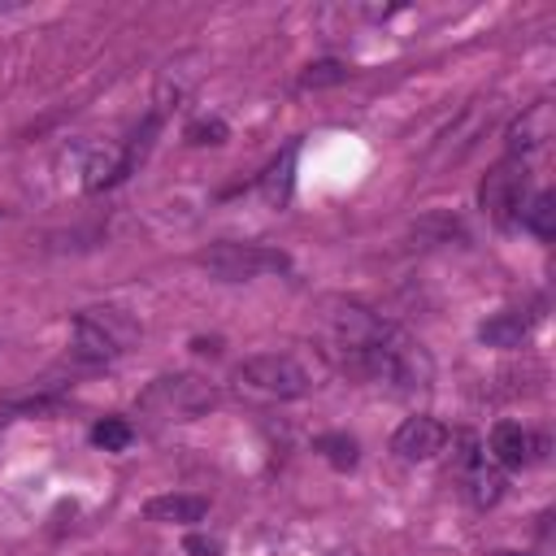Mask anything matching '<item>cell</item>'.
Listing matches in <instances>:
<instances>
[{
	"mask_svg": "<svg viewBox=\"0 0 556 556\" xmlns=\"http://www.w3.org/2000/svg\"><path fill=\"white\" fill-rule=\"evenodd\" d=\"M135 321H126L117 308H87L74 317V334H70V356L83 365H104L113 356H122L135 343Z\"/></svg>",
	"mask_w": 556,
	"mask_h": 556,
	"instance_id": "obj_1",
	"label": "cell"
},
{
	"mask_svg": "<svg viewBox=\"0 0 556 556\" xmlns=\"http://www.w3.org/2000/svg\"><path fill=\"white\" fill-rule=\"evenodd\" d=\"M235 382L256 391V395H265V400H300L313 387L308 369L295 356H287V352H261V356L239 361Z\"/></svg>",
	"mask_w": 556,
	"mask_h": 556,
	"instance_id": "obj_2",
	"label": "cell"
},
{
	"mask_svg": "<svg viewBox=\"0 0 556 556\" xmlns=\"http://www.w3.org/2000/svg\"><path fill=\"white\" fill-rule=\"evenodd\" d=\"M200 265L226 282H248V278H265V274H282L291 265V256L282 248L269 243H213L200 252Z\"/></svg>",
	"mask_w": 556,
	"mask_h": 556,
	"instance_id": "obj_3",
	"label": "cell"
},
{
	"mask_svg": "<svg viewBox=\"0 0 556 556\" xmlns=\"http://www.w3.org/2000/svg\"><path fill=\"white\" fill-rule=\"evenodd\" d=\"M217 404V391L191 374H165L143 391V408H156L165 417H200Z\"/></svg>",
	"mask_w": 556,
	"mask_h": 556,
	"instance_id": "obj_4",
	"label": "cell"
},
{
	"mask_svg": "<svg viewBox=\"0 0 556 556\" xmlns=\"http://www.w3.org/2000/svg\"><path fill=\"white\" fill-rule=\"evenodd\" d=\"M526 182H530V174H526V161H517V156H504L500 165H491V174L482 178V187H478V200H482V208L500 222V226H513L517 222V213H521V195H526Z\"/></svg>",
	"mask_w": 556,
	"mask_h": 556,
	"instance_id": "obj_5",
	"label": "cell"
},
{
	"mask_svg": "<svg viewBox=\"0 0 556 556\" xmlns=\"http://www.w3.org/2000/svg\"><path fill=\"white\" fill-rule=\"evenodd\" d=\"M447 426L434 421V417H408L395 434H391V452L400 460H434L443 447H447Z\"/></svg>",
	"mask_w": 556,
	"mask_h": 556,
	"instance_id": "obj_6",
	"label": "cell"
},
{
	"mask_svg": "<svg viewBox=\"0 0 556 556\" xmlns=\"http://www.w3.org/2000/svg\"><path fill=\"white\" fill-rule=\"evenodd\" d=\"M543 452H547V439L521 430L517 421H500V426L491 430V456H495L504 469H521V465L539 460Z\"/></svg>",
	"mask_w": 556,
	"mask_h": 556,
	"instance_id": "obj_7",
	"label": "cell"
},
{
	"mask_svg": "<svg viewBox=\"0 0 556 556\" xmlns=\"http://www.w3.org/2000/svg\"><path fill=\"white\" fill-rule=\"evenodd\" d=\"M547 135H552V104H547V100H539V104H530L521 117H513V122H508V135H504V139H508V156H517V161H521V156H526V152H534Z\"/></svg>",
	"mask_w": 556,
	"mask_h": 556,
	"instance_id": "obj_8",
	"label": "cell"
},
{
	"mask_svg": "<svg viewBox=\"0 0 556 556\" xmlns=\"http://www.w3.org/2000/svg\"><path fill=\"white\" fill-rule=\"evenodd\" d=\"M143 517H148V521H161V526L204 521V517H208V500H204V495H152V500L143 504Z\"/></svg>",
	"mask_w": 556,
	"mask_h": 556,
	"instance_id": "obj_9",
	"label": "cell"
},
{
	"mask_svg": "<svg viewBox=\"0 0 556 556\" xmlns=\"http://www.w3.org/2000/svg\"><path fill=\"white\" fill-rule=\"evenodd\" d=\"M526 334H530V317L517 313V308H504V313H495V317H486L478 326V339L486 348H521Z\"/></svg>",
	"mask_w": 556,
	"mask_h": 556,
	"instance_id": "obj_10",
	"label": "cell"
},
{
	"mask_svg": "<svg viewBox=\"0 0 556 556\" xmlns=\"http://www.w3.org/2000/svg\"><path fill=\"white\" fill-rule=\"evenodd\" d=\"M517 222H526V230H530V235L552 239V235H556V195H552V191H539L530 204H521Z\"/></svg>",
	"mask_w": 556,
	"mask_h": 556,
	"instance_id": "obj_11",
	"label": "cell"
},
{
	"mask_svg": "<svg viewBox=\"0 0 556 556\" xmlns=\"http://www.w3.org/2000/svg\"><path fill=\"white\" fill-rule=\"evenodd\" d=\"M500 495H504V473L478 460V465L469 469V500H473L478 508H491V504H500Z\"/></svg>",
	"mask_w": 556,
	"mask_h": 556,
	"instance_id": "obj_12",
	"label": "cell"
},
{
	"mask_svg": "<svg viewBox=\"0 0 556 556\" xmlns=\"http://www.w3.org/2000/svg\"><path fill=\"white\" fill-rule=\"evenodd\" d=\"M313 447H317L334 469H352V465L361 460L356 439H352V434H343V430H334V434H317V439H313Z\"/></svg>",
	"mask_w": 556,
	"mask_h": 556,
	"instance_id": "obj_13",
	"label": "cell"
},
{
	"mask_svg": "<svg viewBox=\"0 0 556 556\" xmlns=\"http://www.w3.org/2000/svg\"><path fill=\"white\" fill-rule=\"evenodd\" d=\"M291 165H295V148H287L282 161H274L269 174L261 178V195L269 204H287V195H291Z\"/></svg>",
	"mask_w": 556,
	"mask_h": 556,
	"instance_id": "obj_14",
	"label": "cell"
},
{
	"mask_svg": "<svg viewBox=\"0 0 556 556\" xmlns=\"http://www.w3.org/2000/svg\"><path fill=\"white\" fill-rule=\"evenodd\" d=\"M130 439H135V430H130V421H122V417H104V421L91 426V443L104 447V452H126Z\"/></svg>",
	"mask_w": 556,
	"mask_h": 556,
	"instance_id": "obj_15",
	"label": "cell"
},
{
	"mask_svg": "<svg viewBox=\"0 0 556 556\" xmlns=\"http://www.w3.org/2000/svg\"><path fill=\"white\" fill-rule=\"evenodd\" d=\"M343 78H348V65L343 61H313L300 74V87L304 91H317V87H339Z\"/></svg>",
	"mask_w": 556,
	"mask_h": 556,
	"instance_id": "obj_16",
	"label": "cell"
},
{
	"mask_svg": "<svg viewBox=\"0 0 556 556\" xmlns=\"http://www.w3.org/2000/svg\"><path fill=\"white\" fill-rule=\"evenodd\" d=\"M187 143L204 148V143H226V122L222 117H200L187 126Z\"/></svg>",
	"mask_w": 556,
	"mask_h": 556,
	"instance_id": "obj_17",
	"label": "cell"
},
{
	"mask_svg": "<svg viewBox=\"0 0 556 556\" xmlns=\"http://www.w3.org/2000/svg\"><path fill=\"white\" fill-rule=\"evenodd\" d=\"M182 547H187L191 556H222V539H217V534H187Z\"/></svg>",
	"mask_w": 556,
	"mask_h": 556,
	"instance_id": "obj_18",
	"label": "cell"
},
{
	"mask_svg": "<svg viewBox=\"0 0 556 556\" xmlns=\"http://www.w3.org/2000/svg\"><path fill=\"white\" fill-rule=\"evenodd\" d=\"M330 556H361L356 547H339V552H330Z\"/></svg>",
	"mask_w": 556,
	"mask_h": 556,
	"instance_id": "obj_19",
	"label": "cell"
}]
</instances>
